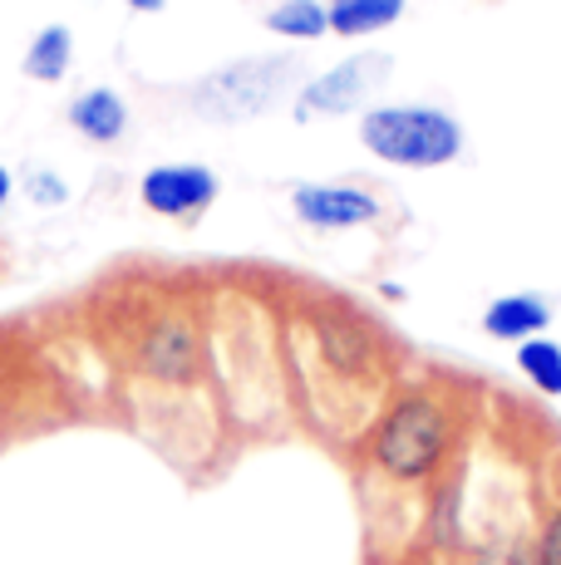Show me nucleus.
I'll return each mask as SVG.
<instances>
[{
	"instance_id": "f257e3e1",
	"label": "nucleus",
	"mask_w": 561,
	"mask_h": 565,
	"mask_svg": "<svg viewBox=\"0 0 561 565\" xmlns=\"http://www.w3.org/2000/svg\"><path fill=\"white\" fill-rule=\"evenodd\" d=\"M360 138L374 158L394 162V168H444L463 148L458 118L444 114V108H428V104L364 108Z\"/></svg>"
},
{
	"instance_id": "f03ea898",
	"label": "nucleus",
	"mask_w": 561,
	"mask_h": 565,
	"mask_svg": "<svg viewBox=\"0 0 561 565\" xmlns=\"http://www.w3.org/2000/svg\"><path fill=\"white\" fill-rule=\"evenodd\" d=\"M448 438H453L448 408L438 404V398H428V394H404L380 418L370 452L390 477L414 482V477H428L438 462H444Z\"/></svg>"
},
{
	"instance_id": "7ed1b4c3",
	"label": "nucleus",
	"mask_w": 561,
	"mask_h": 565,
	"mask_svg": "<svg viewBox=\"0 0 561 565\" xmlns=\"http://www.w3.org/2000/svg\"><path fill=\"white\" fill-rule=\"evenodd\" d=\"M290 60H246V64H226L208 84L198 89V108L218 124H236V118H256L262 108H272V99L286 84Z\"/></svg>"
},
{
	"instance_id": "20e7f679",
	"label": "nucleus",
	"mask_w": 561,
	"mask_h": 565,
	"mask_svg": "<svg viewBox=\"0 0 561 565\" xmlns=\"http://www.w3.org/2000/svg\"><path fill=\"white\" fill-rule=\"evenodd\" d=\"M390 54L370 50V54H354V60H340L336 70H326L320 79H310L306 89L296 94V118L310 124V118H336L360 108L364 94H374L384 79H390Z\"/></svg>"
},
{
	"instance_id": "39448f33",
	"label": "nucleus",
	"mask_w": 561,
	"mask_h": 565,
	"mask_svg": "<svg viewBox=\"0 0 561 565\" xmlns=\"http://www.w3.org/2000/svg\"><path fill=\"white\" fill-rule=\"evenodd\" d=\"M138 198L148 212L172 216V222H192L218 202V172L202 168V162H168V168L144 172L138 182Z\"/></svg>"
},
{
	"instance_id": "423d86ee",
	"label": "nucleus",
	"mask_w": 561,
	"mask_h": 565,
	"mask_svg": "<svg viewBox=\"0 0 561 565\" xmlns=\"http://www.w3.org/2000/svg\"><path fill=\"white\" fill-rule=\"evenodd\" d=\"M290 206L306 226L320 232H345V226H364L380 216V198L364 188H340V182H300L290 192Z\"/></svg>"
},
{
	"instance_id": "0eeeda50",
	"label": "nucleus",
	"mask_w": 561,
	"mask_h": 565,
	"mask_svg": "<svg viewBox=\"0 0 561 565\" xmlns=\"http://www.w3.org/2000/svg\"><path fill=\"white\" fill-rule=\"evenodd\" d=\"M144 369L154 379H168V384L192 379L198 374V334L182 320H163L144 344Z\"/></svg>"
},
{
	"instance_id": "6e6552de",
	"label": "nucleus",
	"mask_w": 561,
	"mask_h": 565,
	"mask_svg": "<svg viewBox=\"0 0 561 565\" xmlns=\"http://www.w3.org/2000/svg\"><path fill=\"white\" fill-rule=\"evenodd\" d=\"M552 310H547L542 296H502L483 310V330L493 340H507V344H522V340H537L547 330Z\"/></svg>"
},
{
	"instance_id": "1a4fd4ad",
	"label": "nucleus",
	"mask_w": 561,
	"mask_h": 565,
	"mask_svg": "<svg viewBox=\"0 0 561 565\" xmlns=\"http://www.w3.org/2000/svg\"><path fill=\"white\" fill-rule=\"evenodd\" d=\"M70 128L84 138H94V143H114V138H124V128H128V104L118 99L114 89H89L70 104Z\"/></svg>"
},
{
	"instance_id": "9d476101",
	"label": "nucleus",
	"mask_w": 561,
	"mask_h": 565,
	"mask_svg": "<svg viewBox=\"0 0 561 565\" xmlns=\"http://www.w3.org/2000/svg\"><path fill=\"white\" fill-rule=\"evenodd\" d=\"M316 330H320V354H326V364L336 369V374H364V369H370L374 344H370V334H364L360 324L326 315Z\"/></svg>"
},
{
	"instance_id": "9b49d317",
	"label": "nucleus",
	"mask_w": 561,
	"mask_h": 565,
	"mask_svg": "<svg viewBox=\"0 0 561 565\" xmlns=\"http://www.w3.org/2000/svg\"><path fill=\"white\" fill-rule=\"evenodd\" d=\"M326 15H330L336 35L360 40V35H374V30L394 25V20L404 15V0H330Z\"/></svg>"
},
{
	"instance_id": "f8f14e48",
	"label": "nucleus",
	"mask_w": 561,
	"mask_h": 565,
	"mask_svg": "<svg viewBox=\"0 0 561 565\" xmlns=\"http://www.w3.org/2000/svg\"><path fill=\"white\" fill-rule=\"evenodd\" d=\"M70 54H74V40L64 25H45L25 50V79H40V84H60L64 70H70Z\"/></svg>"
},
{
	"instance_id": "ddd939ff",
	"label": "nucleus",
	"mask_w": 561,
	"mask_h": 565,
	"mask_svg": "<svg viewBox=\"0 0 561 565\" xmlns=\"http://www.w3.org/2000/svg\"><path fill=\"white\" fill-rule=\"evenodd\" d=\"M266 30L286 40H320L330 30V15L320 0H280L276 10H266Z\"/></svg>"
},
{
	"instance_id": "4468645a",
	"label": "nucleus",
	"mask_w": 561,
	"mask_h": 565,
	"mask_svg": "<svg viewBox=\"0 0 561 565\" xmlns=\"http://www.w3.org/2000/svg\"><path fill=\"white\" fill-rule=\"evenodd\" d=\"M517 369L527 374V384H537L542 394H561V344L557 340H522L517 344Z\"/></svg>"
},
{
	"instance_id": "2eb2a0df",
	"label": "nucleus",
	"mask_w": 561,
	"mask_h": 565,
	"mask_svg": "<svg viewBox=\"0 0 561 565\" xmlns=\"http://www.w3.org/2000/svg\"><path fill=\"white\" fill-rule=\"evenodd\" d=\"M537 565H561V512L542 521V536H537Z\"/></svg>"
},
{
	"instance_id": "dca6fc26",
	"label": "nucleus",
	"mask_w": 561,
	"mask_h": 565,
	"mask_svg": "<svg viewBox=\"0 0 561 565\" xmlns=\"http://www.w3.org/2000/svg\"><path fill=\"white\" fill-rule=\"evenodd\" d=\"M30 198H35V202H64L60 178H45V172H40V178L30 182Z\"/></svg>"
},
{
	"instance_id": "f3484780",
	"label": "nucleus",
	"mask_w": 561,
	"mask_h": 565,
	"mask_svg": "<svg viewBox=\"0 0 561 565\" xmlns=\"http://www.w3.org/2000/svg\"><path fill=\"white\" fill-rule=\"evenodd\" d=\"M168 6V0H128V10H144V15H148V10H163Z\"/></svg>"
},
{
	"instance_id": "a211bd4d",
	"label": "nucleus",
	"mask_w": 561,
	"mask_h": 565,
	"mask_svg": "<svg viewBox=\"0 0 561 565\" xmlns=\"http://www.w3.org/2000/svg\"><path fill=\"white\" fill-rule=\"evenodd\" d=\"M10 188H15V182H10V172H6V168H0V206H6V202H10Z\"/></svg>"
}]
</instances>
